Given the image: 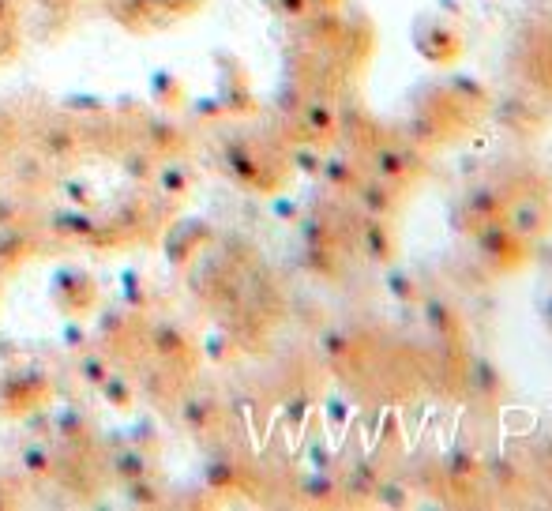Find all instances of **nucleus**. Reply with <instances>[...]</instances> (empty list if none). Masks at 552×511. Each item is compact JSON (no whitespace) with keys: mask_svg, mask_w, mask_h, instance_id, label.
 Instances as JSON below:
<instances>
[{"mask_svg":"<svg viewBox=\"0 0 552 511\" xmlns=\"http://www.w3.org/2000/svg\"><path fill=\"white\" fill-rule=\"evenodd\" d=\"M477 237V252L489 260L496 271H515V267L526 264V256H530V241L515 233L507 226V218H492L485 222L481 230H474Z\"/></svg>","mask_w":552,"mask_h":511,"instance_id":"obj_1","label":"nucleus"},{"mask_svg":"<svg viewBox=\"0 0 552 511\" xmlns=\"http://www.w3.org/2000/svg\"><path fill=\"white\" fill-rule=\"evenodd\" d=\"M414 46L429 64L447 68V64H455L462 57L466 38H462V31L447 16H421L414 23Z\"/></svg>","mask_w":552,"mask_h":511,"instance_id":"obj_2","label":"nucleus"},{"mask_svg":"<svg viewBox=\"0 0 552 511\" xmlns=\"http://www.w3.org/2000/svg\"><path fill=\"white\" fill-rule=\"evenodd\" d=\"M368 162H372V177H380V181H387V185L395 188L414 185L417 177L425 173V158L414 155L402 143H376L368 151Z\"/></svg>","mask_w":552,"mask_h":511,"instance_id":"obj_3","label":"nucleus"},{"mask_svg":"<svg viewBox=\"0 0 552 511\" xmlns=\"http://www.w3.org/2000/svg\"><path fill=\"white\" fill-rule=\"evenodd\" d=\"M507 203H511V196H507V188H500V185H477V188H470V192L462 196L459 211H455V226H459L462 233L481 230L485 222L507 215Z\"/></svg>","mask_w":552,"mask_h":511,"instance_id":"obj_4","label":"nucleus"},{"mask_svg":"<svg viewBox=\"0 0 552 511\" xmlns=\"http://www.w3.org/2000/svg\"><path fill=\"white\" fill-rule=\"evenodd\" d=\"M504 218H507L511 230L522 233L526 241H534V237L552 230V203L545 200V196H534V192H526V196H511Z\"/></svg>","mask_w":552,"mask_h":511,"instance_id":"obj_5","label":"nucleus"},{"mask_svg":"<svg viewBox=\"0 0 552 511\" xmlns=\"http://www.w3.org/2000/svg\"><path fill=\"white\" fill-rule=\"evenodd\" d=\"M361 245H365V256L376 260V264H391L399 256V230L391 218H376L368 215L365 230H361Z\"/></svg>","mask_w":552,"mask_h":511,"instance_id":"obj_6","label":"nucleus"},{"mask_svg":"<svg viewBox=\"0 0 552 511\" xmlns=\"http://www.w3.org/2000/svg\"><path fill=\"white\" fill-rule=\"evenodd\" d=\"M357 192H361V207H365L368 215H376V218H395L399 215L402 188L387 185V181H380V177H372V181H361Z\"/></svg>","mask_w":552,"mask_h":511,"instance_id":"obj_7","label":"nucleus"},{"mask_svg":"<svg viewBox=\"0 0 552 511\" xmlns=\"http://www.w3.org/2000/svg\"><path fill=\"white\" fill-rule=\"evenodd\" d=\"M466 380H470L474 399H481V403H496L504 395V376L492 369L489 361H470L466 365Z\"/></svg>","mask_w":552,"mask_h":511,"instance_id":"obj_8","label":"nucleus"},{"mask_svg":"<svg viewBox=\"0 0 552 511\" xmlns=\"http://www.w3.org/2000/svg\"><path fill=\"white\" fill-rule=\"evenodd\" d=\"M447 94L459 102V106H477L485 109L489 106V91L477 83V79H466V76H451V83H447Z\"/></svg>","mask_w":552,"mask_h":511,"instance_id":"obj_9","label":"nucleus"},{"mask_svg":"<svg viewBox=\"0 0 552 511\" xmlns=\"http://www.w3.org/2000/svg\"><path fill=\"white\" fill-rule=\"evenodd\" d=\"M485 474V466H481V459L477 455H470V451H459V455H451V463H447V478L455 481V485H474L477 478Z\"/></svg>","mask_w":552,"mask_h":511,"instance_id":"obj_10","label":"nucleus"},{"mask_svg":"<svg viewBox=\"0 0 552 511\" xmlns=\"http://www.w3.org/2000/svg\"><path fill=\"white\" fill-rule=\"evenodd\" d=\"M429 324L444 335V339H455L462 335V320L455 316V309H447L444 301H429Z\"/></svg>","mask_w":552,"mask_h":511,"instance_id":"obj_11","label":"nucleus"},{"mask_svg":"<svg viewBox=\"0 0 552 511\" xmlns=\"http://www.w3.org/2000/svg\"><path fill=\"white\" fill-rule=\"evenodd\" d=\"M323 173H327L338 188H357L361 185V170H357L353 162H346V158H331V162L323 166Z\"/></svg>","mask_w":552,"mask_h":511,"instance_id":"obj_12","label":"nucleus"},{"mask_svg":"<svg viewBox=\"0 0 552 511\" xmlns=\"http://www.w3.org/2000/svg\"><path fill=\"white\" fill-rule=\"evenodd\" d=\"M485 470H489L492 478L500 481V485H515V481L522 478V470L515 463H511V459H492L489 466H485Z\"/></svg>","mask_w":552,"mask_h":511,"instance_id":"obj_13","label":"nucleus"}]
</instances>
